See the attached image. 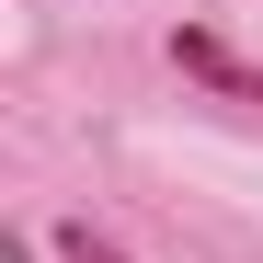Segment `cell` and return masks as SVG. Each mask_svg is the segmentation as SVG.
I'll use <instances>...</instances> for the list:
<instances>
[{"instance_id":"cell-2","label":"cell","mask_w":263,"mask_h":263,"mask_svg":"<svg viewBox=\"0 0 263 263\" xmlns=\"http://www.w3.org/2000/svg\"><path fill=\"white\" fill-rule=\"evenodd\" d=\"M58 252H69V263H126V252H103V240H92V229H69V240H58Z\"/></svg>"},{"instance_id":"cell-1","label":"cell","mask_w":263,"mask_h":263,"mask_svg":"<svg viewBox=\"0 0 263 263\" xmlns=\"http://www.w3.org/2000/svg\"><path fill=\"white\" fill-rule=\"evenodd\" d=\"M172 58H183L195 80H217V92H229V103H263V69H240L229 46H217V34H172Z\"/></svg>"}]
</instances>
